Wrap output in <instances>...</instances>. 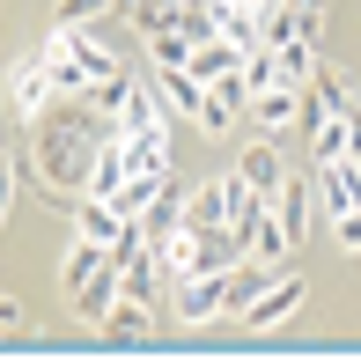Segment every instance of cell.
<instances>
[{"mask_svg":"<svg viewBox=\"0 0 361 361\" xmlns=\"http://www.w3.org/2000/svg\"><path fill=\"white\" fill-rule=\"evenodd\" d=\"M185 221L192 228H228V185H221V177L200 185V192H185Z\"/></svg>","mask_w":361,"mask_h":361,"instance_id":"16","label":"cell"},{"mask_svg":"<svg viewBox=\"0 0 361 361\" xmlns=\"http://www.w3.org/2000/svg\"><path fill=\"white\" fill-rule=\"evenodd\" d=\"M317 170H324V207H332V214H347V207H361V155L317 162Z\"/></svg>","mask_w":361,"mask_h":361,"instance_id":"11","label":"cell"},{"mask_svg":"<svg viewBox=\"0 0 361 361\" xmlns=\"http://www.w3.org/2000/svg\"><path fill=\"white\" fill-rule=\"evenodd\" d=\"M111 266V243H96V236H74L67 243V258H59V288H81V281H96V273H104Z\"/></svg>","mask_w":361,"mask_h":361,"instance_id":"9","label":"cell"},{"mask_svg":"<svg viewBox=\"0 0 361 361\" xmlns=\"http://www.w3.org/2000/svg\"><path fill=\"white\" fill-rule=\"evenodd\" d=\"M177 8H185V0H133L126 15H133V30H147V37H155V30L177 23Z\"/></svg>","mask_w":361,"mask_h":361,"instance_id":"22","label":"cell"},{"mask_svg":"<svg viewBox=\"0 0 361 361\" xmlns=\"http://www.w3.org/2000/svg\"><path fill=\"white\" fill-rule=\"evenodd\" d=\"M15 324H23V310H15L8 295H0V332H15Z\"/></svg>","mask_w":361,"mask_h":361,"instance_id":"28","label":"cell"},{"mask_svg":"<svg viewBox=\"0 0 361 361\" xmlns=\"http://www.w3.org/2000/svg\"><path fill=\"white\" fill-rule=\"evenodd\" d=\"M96 332L111 339V347H140L147 332H155V302H140V295H118V302L104 310V324Z\"/></svg>","mask_w":361,"mask_h":361,"instance_id":"5","label":"cell"},{"mask_svg":"<svg viewBox=\"0 0 361 361\" xmlns=\"http://www.w3.org/2000/svg\"><path fill=\"white\" fill-rule=\"evenodd\" d=\"M236 170H243V185H251V192H266V200L288 185V162H281V147H273V140H251Z\"/></svg>","mask_w":361,"mask_h":361,"instance_id":"8","label":"cell"},{"mask_svg":"<svg viewBox=\"0 0 361 361\" xmlns=\"http://www.w3.org/2000/svg\"><path fill=\"white\" fill-rule=\"evenodd\" d=\"M273 281V266H258V258H236V266H228V310L221 317H243V310L258 302V288Z\"/></svg>","mask_w":361,"mask_h":361,"instance_id":"14","label":"cell"},{"mask_svg":"<svg viewBox=\"0 0 361 361\" xmlns=\"http://www.w3.org/2000/svg\"><path fill=\"white\" fill-rule=\"evenodd\" d=\"M104 133H111V118L89 104V96H52V104L37 111V170H44V185L52 192H81Z\"/></svg>","mask_w":361,"mask_h":361,"instance_id":"1","label":"cell"},{"mask_svg":"<svg viewBox=\"0 0 361 361\" xmlns=\"http://www.w3.org/2000/svg\"><path fill=\"white\" fill-rule=\"evenodd\" d=\"M111 126H118V133H140V126H162V96H147L140 81H133V96H126V111H118Z\"/></svg>","mask_w":361,"mask_h":361,"instance_id":"19","label":"cell"},{"mask_svg":"<svg viewBox=\"0 0 361 361\" xmlns=\"http://www.w3.org/2000/svg\"><path fill=\"white\" fill-rule=\"evenodd\" d=\"M52 96H59V89H52V67H44V52H30L23 67L8 74V111H23V118H37Z\"/></svg>","mask_w":361,"mask_h":361,"instance_id":"4","label":"cell"},{"mask_svg":"<svg viewBox=\"0 0 361 361\" xmlns=\"http://www.w3.org/2000/svg\"><path fill=\"white\" fill-rule=\"evenodd\" d=\"M332 228H339V251H347V258H361V207L332 214Z\"/></svg>","mask_w":361,"mask_h":361,"instance_id":"25","label":"cell"},{"mask_svg":"<svg viewBox=\"0 0 361 361\" xmlns=\"http://www.w3.org/2000/svg\"><path fill=\"white\" fill-rule=\"evenodd\" d=\"M118 295H126V273H118V258H111L96 281H81V288H74V317H81V324H104V310L118 302Z\"/></svg>","mask_w":361,"mask_h":361,"instance_id":"7","label":"cell"},{"mask_svg":"<svg viewBox=\"0 0 361 361\" xmlns=\"http://www.w3.org/2000/svg\"><path fill=\"white\" fill-rule=\"evenodd\" d=\"M214 8H243V15H258V23H266V8H273V0H214Z\"/></svg>","mask_w":361,"mask_h":361,"instance_id":"27","label":"cell"},{"mask_svg":"<svg viewBox=\"0 0 361 361\" xmlns=\"http://www.w3.org/2000/svg\"><path fill=\"white\" fill-rule=\"evenodd\" d=\"M147 59H155V67H185V59H192V37H185V30H155V37H147Z\"/></svg>","mask_w":361,"mask_h":361,"instance_id":"21","label":"cell"},{"mask_svg":"<svg viewBox=\"0 0 361 361\" xmlns=\"http://www.w3.org/2000/svg\"><path fill=\"white\" fill-rule=\"evenodd\" d=\"M295 8H310V15H324V8H332V0H295Z\"/></svg>","mask_w":361,"mask_h":361,"instance_id":"29","label":"cell"},{"mask_svg":"<svg viewBox=\"0 0 361 361\" xmlns=\"http://www.w3.org/2000/svg\"><path fill=\"white\" fill-rule=\"evenodd\" d=\"M295 310H302V281H295V273H273V281L258 288V302L243 310V324H251V332H273V324H288Z\"/></svg>","mask_w":361,"mask_h":361,"instance_id":"3","label":"cell"},{"mask_svg":"<svg viewBox=\"0 0 361 361\" xmlns=\"http://www.w3.org/2000/svg\"><path fill=\"white\" fill-rule=\"evenodd\" d=\"M155 96H162V111H192V118L207 111V81H192L185 67H155Z\"/></svg>","mask_w":361,"mask_h":361,"instance_id":"12","label":"cell"},{"mask_svg":"<svg viewBox=\"0 0 361 361\" xmlns=\"http://www.w3.org/2000/svg\"><path fill=\"white\" fill-rule=\"evenodd\" d=\"M273 221L288 228V243H302V236H310V185H302V177H288V185L273 192Z\"/></svg>","mask_w":361,"mask_h":361,"instance_id":"13","label":"cell"},{"mask_svg":"<svg viewBox=\"0 0 361 361\" xmlns=\"http://www.w3.org/2000/svg\"><path fill=\"white\" fill-rule=\"evenodd\" d=\"M8 207H15V162L0 155V221H8Z\"/></svg>","mask_w":361,"mask_h":361,"instance_id":"26","label":"cell"},{"mask_svg":"<svg viewBox=\"0 0 361 361\" xmlns=\"http://www.w3.org/2000/svg\"><path fill=\"white\" fill-rule=\"evenodd\" d=\"M236 67H243V44H228L221 30H214L207 44H192V59H185L192 81H221V74H236Z\"/></svg>","mask_w":361,"mask_h":361,"instance_id":"10","label":"cell"},{"mask_svg":"<svg viewBox=\"0 0 361 361\" xmlns=\"http://www.w3.org/2000/svg\"><path fill=\"white\" fill-rule=\"evenodd\" d=\"M155 266H162V258H155V243H147V251L133 258V266H126V295H140V302H155V295H162V288H155Z\"/></svg>","mask_w":361,"mask_h":361,"instance_id":"24","label":"cell"},{"mask_svg":"<svg viewBox=\"0 0 361 361\" xmlns=\"http://www.w3.org/2000/svg\"><path fill=\"white\" fill-rule=\"evenodd\" d=\"M177 221H185V192H177V177H170V185H162L155 200H147V214H140V228H147V243H162V236H170Z\"/></svg>","mask_w":361,"mask_h":361,"instance_id":"17","label":"cell"},{"mask_svg":"<svg viewBox=\"0 0 361 361\" xmlns=\"http://www.w3.org/2000/svg\"><path fill=\"white\" fill-rule=\"evenodd\" d=\"M44 67H52V89L59 96H89V67H81L59 37H44Z\"/></svg>","mask_w":361,"mask_h":361,"instance_id":"18","label":"cell"},{"mask_svg":"<svg viewBox=\"0 0 361 361\" xmlns=\"http://www.w3.org/2000/svg\"><path fill=\"white\" fill-rule=\"evenodd\" d=\"M288 251H295V243H288V228H281V221H273V214H266V221H258V228H251V258H258V266H281V258H288Z\"/></svg>","mask_w":361,"mask_h":361,"instance_id":"20","label":"cell"},{"mask_svg":"<svg viewBox=\"0 0 361 361\" xmlns=\"http://www.w3.org/2000/svg\"><path fill=\"white\" fill-rule=\"evenodd\" d=\"M170 288H177V324H214L228 310V266L221 273H185Z\"/></svg>","mask_w":361,"mask_h":361,"instance_id":"2","label":"cell"},{"mask_svg":"<svg viewBox=\"0 0 361 361\" xmlns=\"http://www.w3.org/2000/svg\"><path fill=\"white\" fill-rule=\"evenodd\" d=\"M273 67H281V81H310V67H317V44H273Z\"/></svg>","mask_w":361,"mask_h":361,"instance_id":"23","label":"cell"},{"mask_svg":"<svg viewBox=\"0 0 361 361\" xmlns=\"http://www.w3.org/2000/svg\"><path fill=\"white\" fill-rule=\"evenodd\" d=\"M251 118L266 126V133L295 126V118H302V81H273V89H258V96H251Z\"/></svg>","mask_w":361,"mask_h":361,"instance_id":"6","label":"cell"},{"mask_svg":"<svg viewBox=\"0 0 361 361\" xmlns=\"http://www.w3.org/2000/svg\"><path fill=\"white\" fill-rule=\"evenodd\" d=\"M118 140L133 170H170V126H140V133H118Z\"/></svg>","mask_w":361,"mask_h":361,"instance_id":"15","label":"cell"}]
</instances>
